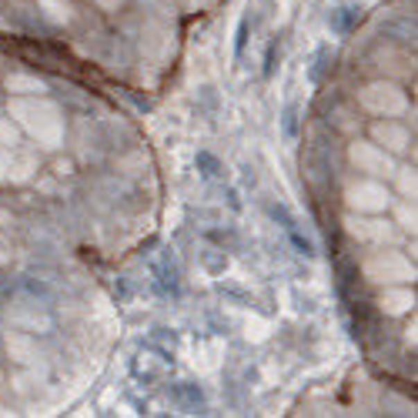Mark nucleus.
<instances>
[{"label":"nucleus","instance_id":"obj_1","mask_svg":"<svg viewBox=\"0 0 418 418\" xmlns=\"http://www.w3.org/2000/svg\"><path fill=\"white\" fill-rule=\"evenodd\" d=\"M198 168H201L204 177H214V174H218V161H214L211 154H198Z\"/></svg>","mask_w":418,"mask_h":418},{"label":"nucleus","instance_id":"obj_2","mask_svg":"<svg viewBox=\"0 0 418 418\" xmlns=\"http://www.w3.org/2000/svg\"><path fill=\"white\" fill-rule=\"evenodd\" d=\"M245 40H247V20H241V27H238V58L245 51Z\"/></svg>","mask_w":418,"mask_h":418}]
</instances>
